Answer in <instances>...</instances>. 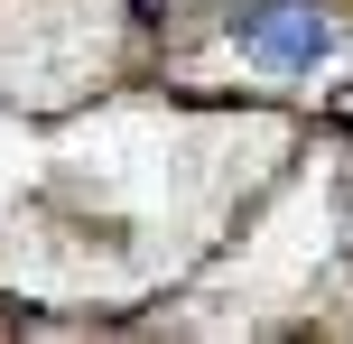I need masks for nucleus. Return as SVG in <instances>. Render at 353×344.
I'll return each instance as SVG.
<instances>
[{
    "mask_svg": "<svg viewBox=\"0 0 353 344\" xmlns=\"http://www.w3.org/2000/svg\"><path fill=\"white\" fill-rule=\"evenodd\" d=\"M232 47L270 74H316L325 56L344 47V28L316 10V0H242L232 10Z\"/></svg>",
    "mask_w": 353,
    "mask_h": 344,
    "instance_id": "nucleus-1",
    "label": "nucleus"
}]
</instances>
